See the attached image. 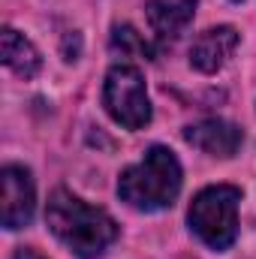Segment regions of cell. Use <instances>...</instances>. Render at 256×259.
Returning a JSON list of instances; mask_svg holds the SVG:
<instances>
[{"label": "cell", "instance_id": "obj_3", "mask_svg": "<svg viewBox=\"0 0 256 259\" xmlns=\"http://www.w3.org/2000/svg\"><path fill=\"white\" fill-rule=\"evenodd\" d=\"M238 202L241 190L232 184H214L193 196L187 223L202 244L211 250H229L238 235Z\"/></svg>", "mask_w": 256, "mask_h": 259}, {"label": "cell", "instance_id": "obj_9", "mask_svg": "<svg viewBox=\"0 0 256 259\" xmlns=\"http://www.w3.org/2000/svg\"><path fill=\"white\" fill-rule=\"evenodd\" d=\"M0 55H3V64L21 78H33L42 66V58L33 49V42L24 39L12 27H3V33H0Z\"/></svg>", "mask_w": 256, "mask_h": 259}, {"label": "cell", "instance_id": "obj_5", "mask_svg": "<svg viewBox=\"0 0 256 259\" xmlns=\"http://www.w3.org/2000/svg\"><path fill=\"white\" fill-rule=\"evenodd\" d=\"M0 220L9 232L30 226L36 211V187L24 166H3L0 169Z\"/></svg>", "mask_w": 256, "mask_h": 259}, {"label": "cell", "instance_id": "obj_10", "mask_svg": "<svg viewBox=\"0 0 256 259\" xmlns=\"http://www.w3.org/2000/svg\"><path fill=\"white\" fill-rule=\"evenodd\" d=\"M112 49L121 55H139V58H154V49L145 42V36L130 27V24H115L112 27Z\"/></svg>", "mask_w": 256, "mask_h": 259}, {"label": "cell", "instance_id": "obj_11", "mask_svg": "<svg viewBox=\"0 0 256 259\" xmlns=\"http://www.w3.org/2000/svg\"><path fill=\"white\" fill-rule=\"evenodd\" d=\"M15 259H46V256H42L36 247H18V250H15Z\"/></svg>", "mask_w": 256, "mask_h": 259}, {"label": "cell", "instance_id": "obj_4", "mask_svg": "<svg viewBox=\"0 0 256 259\" xmlns=\"http://www.w3.org/2000/svg\"><path fill=\"white\" fill-rule=\"evenodd\" d=\"M103 106L115 124L127 130H142L151 124V100L145 78L136 66L118 64L106 72L103 84Z\"/></svg>", "mask_w": 256, "mask_h": 259}, {"label": "cell", "instance_id": "obj_1", "mask_svg": "<svg viewBox=\"0 0 256 259\" xmlns=\"http://www.w3.org/2000/svg\"><path fill=\"white\" fill-rule=\"evenodd\" d=\"M46 223L52 235L78 259H97L109 250V244L118 238V223L109 211L88 205L84 199L58 187L49 196L46 205Z\"/></svg>", "mask_w": 256, "mask_h": 259}, {"label": "cell", "instance_id": "obj_12", "mask_svg": "<svg viewBox=\"0 0 256 259\" xmlns=\"http://www.w3.org/2000/svg\"><path fill=\"white\" fill-rule=\"evenodd\" d=\"M235 3H241V0H235Z\"/></svg>", "mask_w": 256, "mask_h": 259}, {"label": "cell", "instance_id": "obj_6", "mask_svg": "<svg viewBox=\"0 0 256 259\" xmlns=\"http://www.w3.org/2000/svg\"><path fill=\"white\" fill-rule=\"evenodd\" d=\"M238 49V30L229 24L220 27H208L205 33H199L190 46V64L193 69L211 75L217 69H223L226 61L232 58V52Z\"/></svg>", "mask_w": 256, "mask_h": 259}, {"label": "cell", "instance_id": "obj_8", "mask_svg": "<svg viewBox=\"0 0 256 259\" xmlns=\"http://www.w3.org/2000/svg\"><path fill=\"white\" fill-rule=\"evenodd\" d=\"M145 15L160 39H175L187 30L196 15V0H148Z\"/></svg>", "mask_w": 256, "mask_h": 259}, {"label": "cell", "instance_id": "obj_7", "mask_svg": "<svg viewBox=\"0 0 256 259\" xmlns=\"http://www.w3.org/2000/svg\"><path fill=\"white\" fill-rule=\"evenodd\" d=\"M184 142L199 148V151H205V154H211V157H223L226 160V157L238 154V148L244 142V133L235 124L223 121V118H205V121L190 124L184 130Z\"/></svg>", "mask_w": 256, "mask_h": 259}, {"label": "cell", "instance_id": "obj_2", "mask_svg": "<svg viewBox=\"0 0 256 259\" xmlns=\"http://www.w3.org/2000/svg\"><path fill=\"white\" fill-rule=\"evenodd\" d=\"M178 193L181 163L163 145L148 148V154L136 166H127L118 178V196L136 211H163L178 199Z\"/></svg>", "mask_w": 256, "mask_h": 259}]
</instances>
